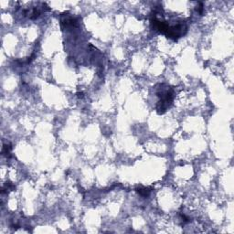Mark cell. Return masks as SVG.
<instances>
[{
    "label": "cell",
    "instance_id": "6da1fadb",
    "mask_svg": "<svg viewBox=\"0 0 234 234\" xmlns=\"http://www.w3.org/2000/svg\"><path fill=\"white\" fill-rule=\"evenodd\" d=\"M157 94L160 97V101L156 106V110L158 112V113H164L167 111V107H169V105L172 103L174 92L171 88H167V89L161 88L160 91L157 92Z\"/></svg>",
    "mask_w": 234,
    "mask_h": 234
},
{
    "label": "cell",
    "instance_id": "7a4b0ae2",
    "mask_svg": "<svg viewBox=\"0 0 234 234\" xmlns=\"http://www.w3.org/2000/svg\"><path fill=\"white\" fill-rule=\"evenodd\" d=\"M136 191L138 192L139 195L143 196V197H147L151 190H150L149 188H147V187H144L140 186V187H138L136 188Z\"/></svg>",
    "mask_w": 234,
    "mask_h": 234
},
{
    "label": "cell",
    "instance_id": "3957f363",
    "mask_svg": "<svg viewBox=\"0 0 234 234\" xmlns=\"http://www.w3.org/2000/svg\"><path fill=\"white\" fill-rule=\"evenodd\" d=\"M10 151H11V147L10 144H4L3 147V154L6 155L7 156H10Z\"/></svg>",
    "mask_w": 234,
    "mask_h": 234
}]
</instances>
